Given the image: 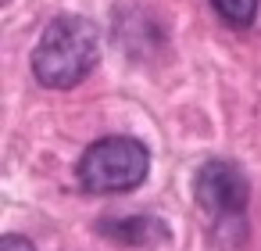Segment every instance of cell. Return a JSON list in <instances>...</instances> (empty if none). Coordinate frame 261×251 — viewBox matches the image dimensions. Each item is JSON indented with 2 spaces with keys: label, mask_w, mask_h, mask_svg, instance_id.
Segmentation results:
<instances>
[{
  "label": "cell",
  "mask_w": 261,
  "mask_h": 251,
  "mask_svg": "<svg viewBox=\"0 0 261 251\" xmlns=\"http://www.w3.org/2000/svg\"><path fill=\"white\" fill-rule=\"evenodd\" d=\"M97 58L100 40L93 22L79 15H58L33 51V76L50 90H72L93 72Z\"/></svg>",
  "instance_id": "cell-1"
},
{
  "label": "cell",
  "mask_w": 261,
  "mask_h": 251,
  "mask_svg": "<svg viewBox=\"0 0 261 251\" xmlns=\"http://www.w3.org/2000/svg\"><path fill=\"white\" fill-rule=\"evenodd\" d=\"M150 172V151L133 136H104L79 158V183L90 194L136 190Z\"/></svg>",
  "instance_id": "cell-2"
},
{
  "label": "cell",
  "mask_w": 261,
  "mask_h": 251,
  "mask_svg": "<svg viewBox=\"0 0 261 251\" xmlns=\"http://www.w3.org/2000/svg\"><path fill=\"white\" fill-rule=\"evenodd\" d=\"M193 194H197V204L218 219V222H229V219H240L243 208H247V197H250V187H247V176L232 165V162H222V158H211L197 169V179H193Z\"/></svg>",
  "instance_id": "cell-3"
},
{
  "label": "cell",
  "mask_w": 261,
  "mask_h": 251,
  "mask_svg": "<svg viewBox=\"0 0 261 251\" xmlns=\"http://www.w3.org/2000/svg\"><path fill=\"white\" fill-rule=\"evenodd\" d=\"M97 230L122 247H158L168 240V226L158 215H115V219H100Z\"/></svg>",
  "instance_id": "cell-4"
},
{
  "label": "cell",
  "mask_w": 261,
  "mask_h": 251,
  "mask_svg": "<svg viewBox=\"0 0 261 251\" xmlns=\"http://www.w3.org/2000/svg\"><path fill=\"white\" fill-rule=\"evenodd\" d=\"M211 8L236 29H247L257 18V0H211Z\"/></svg>",
  "instance_id": "cell-5"
},
{
  "label": "cell",
  "mask_w": 261,
  "mask_h": 251,
  "mask_svg": "<svg viewBox=\"0 0 261 251\" xmlns=\"http://www.w3.org/2000/svg\"><path fill=\"white\" fill-rule=\"evenodd\" d=\"M0 251H36L25 237H18V233H8L4 240H0Z\"/></svg>",
  "instance_id": "cell-6"
}]
</instances>
